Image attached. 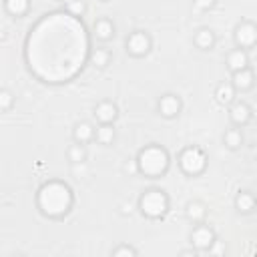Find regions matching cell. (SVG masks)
Here are the masks:
<instances>
[{
	"label": "cell",
	"mask_w": 257,
	"mask_h": 257,
	"mask_svg": "<svg viewBox=\"0 0 257 257\" xmlns=\"http://www.w3.org/2000/svg\"><path fill=\"white\" fill-rule=\"evenodd\" d=\"M92 34L96 36V40L100 42H108L114 38V24L108 18H98L92 26Z\"/></svg>",
	"instance_id": "4fadbf2b"
},
{
	"label": "cell",
	"mask_w": 257,
	"mask_h": 257,
	"mask_svg": "<svg viewBox=\"0 0 257 257\" xmlns=\"http://www.w3.org/2000/svg\"><path fill=\"white\" fill-rule=\"evenodd\" d=\"M193 4H195V8H197V10L207 12V10H211V8L217 4V0H193Z\"/></svg>",
	"instance_id": "f1b7e54d"
},
{
	"label": "cell",
	"mask_w": 257,
	"mask_h": 257,
	"mask_svg": "<svg viewBox=\"0 0 257 257\" xmlns=\"http://www.w3.org/2000/svg\"><path fill=\"white\" fill-rule=\"evenodd\" d=\"M193 42L201 50H211L215 46V32L211 28H199L193 36Z\"/></svg>",
	"instance_id": "2e32d148"
},
{
	"label": "cell",
	"mask_w": 257,
	"mask_h": 257,
	"mask_svg": "<svg viewBox=\"0 0 257 257\" xmlns=\"http://www.w3.org/2000/svg\"><path fill=\"white\" fill-rule=\"evenodd\" d=\"M257 205V197L251 191H239L235 197V209L239 213H251Z\"/></svg>",
	"instance_id": "9a60e30c"
},
{
	"label": "cell",
	"mask_w": 257,
	"mask_h": 257,
	"mask_svg": "<svg viewBox=\"0 0 257 257\" xmlns=\"http://www.w3.org/2000/svg\"><path fill=\"white\" fill-rule=\"evenodd\" d=\"M60 2H62V4H64V6H66V4H70V2H72V0H60Z\"/></svg>",
	"instance_id": "d6a6232c"
},
{
	"label": "cell",
	"mask_w": 257,
	"mask_h": 257,
	"mask_svg": "<svg viewBox=\"0 0 257 257\" xmlns=\"http://www.w3.org/2000/svg\"><path fill=\"white\" fill-rule=\"evenodd\" d=\"M139 251L135 249V247H131V245H118V247H114L112 251H110V255L112 257H135Z\"/></svg>",
	"instance_id": "484cf974"
},
{
	"label": "cell",
	"mask_w": 257,
	"mask_h": 257,
	"mask_svg": "<svg viewBox=\"0 0 257 257\" xmlns=\"http://www.w3.org/2000/svg\"><path fill=\"white\" fill-rule=\"evenodd\" d=\"M223 143H225L227 149L235 151V149H239L243 145V133L239 128H227L225 135H223Z\"/></svg>",
	"instance_id": "7402d4cb"
},
{
	"label": "cell",
	"mask_w": 257,
	"mask_h": 257,
	"mask_svg": "<svg viewBox=\"0 0 257 257\" xmlns=\"http://www.w3.org/2000/svg\"><path fill=\"white\" fill-rule=\"evenodd\" d=\"M88 58H90V64H92V66L104 68V66L110 62V52H108L106 48H92L90 54H88Z\"/></svg>",
	"instance_id": "44dd1931"
},
{
	"label": "cell",
	"mask_w": 257,
	"mask_h": 257,
	"mask_svg": "<svg viewBox=\"0 0 257 257\" xmlns=\"http://www.w3.org/2000/svg\"><path fill=\"white\" fill-rule=\"evenodd\" d=\"M217 239L213 227L205 225V223H197V227L191 231V245L197 251H209V247L213 245V241Z\"/></svg>",
	"instance_id": "8992f818"
},
{
	"label": "cell",
	"mask_w": 257,
	"mask_h": 257,
	"mask_svg": "<svg viewBox=\"0 0 257 257\" xmlns=\"http://www.w3.org/2000/svg\"><path fill=\"white\" fill-rule=\"evenodd\" d=\"M157 110L165 118H177L181 114V110H183V100H181V96H177L173 92H167V94H163L159 98Z\"/></svg>",
	"instance_id": "ba28073f"
},
{
	"label": "cell",
	"mask_w": 257,
	"mask_h": 257,
	"mask_svg": "<svg viewBox=\"0 0 257 257\" xmlns=\"http://www.w3.org/2000/svg\"><path fill=\"white\" fill-rule=\"evenodd\" d=\"M122 213H131V205H122Z\"/></svg>",
	"instance_id": "1f68e13d"
},
{
	"label": "cell",
	"mask_w": 257,
	"mask_h": 257,
	"mask_svg": "<svg viewBox=\"0 0 257 257\" xmlns=\"http://www.w3.org/2000/svg\"><path fill=\"white\" fill-rule=\"evenodd\" d=\"M247 66H249V54H247V50L235 48V50H231V52L227 54V68H229L231 72L243 70V68H247Z\"/></svg>",
	"instance_id": "7c38bea8"
},
{
	"label": "cell",
	"mask_w": 257,
	"mask_h": 257,
	"mask_svg": "<svg viewBox=\"0 0 257 257\" xmlns=\"http://www.w3.org/2000/svg\"><path fill=\"white\" fill-rule=\"evenodd\" d=\"M235 94H237V88L231 82H221L215 88V98L221 104H233L235 102Z\"/></svg>",
	"instance_id": "e0dca14e"
},
{
	"label": "cell",
	"mask_w": 257,
	"mask_h": 257,
	"mask_svg": "<svg viewBox=\"0 0 257 257\" xmlns=\"http://www.w3.org/2000/svg\"><path fill=\"white\" fill-rule=\"evenodd\" d=\"M137 161H139V171L145 177H151V179H157V177L165 175L169 165H171L169 153L161 145H147L145 149L139 151Z\"/></svg>",
	"instance_id": "7a4b0ae2"
},
{
	"label": "cell",
	"mask_w": 257,
	"mask_h": 257,
	"mask_svg": "<svg viewBox=\"0 0 257 257\" xmlns=\"http://www.w3.org/2000/svg\"><path fill=\"white\" fill-rule=\"evenodd\" d=\"M94 126L90 124V122H86V120H82V122H78L76 126H74V131H72V137H74V141L76 143H82V145H86L88 141H92L94 139Z\"/></svg>",
	"instance_id": "ac0fdd59"
},
{
	"label": "cell",
	"mask_w": 257,
	"mask_h": 257,
	"mask_svg": "<svg viewBox=\"0 0 257 257\" xmlns=\"http://www.w3.org/2000/svg\"><path fill=\"white\" fill-rule=\"evenodd\" d=\"M66 12L70 16H82L86 12V2L84 0H72L70 4H66Z\"/></svg>",
	"instance_id": "d4e9b609"
},
{
	"label": "cell",
	"mask_w": 257,
	"mask_h": 257,
	"mask_svg": "<svg viewBox=\"0 0 257 257\" xmlns=\"http://www.w3.org/2000/svg\"><path fill=\"white\" fill-rule=\"evenodd\" d=\"M151 46H153V40L145 30H135V32H131L126 36V52L131 56H135V58L147 56Z\"/></svg>",
	"instance_id": "5b68a950"
},
{
	"label": "cell",
	"mask_w": 257,
	"mask_h": 257,
	"mask_svg": "<svg viewBox=\"0 0 257 257\" xmlns=\"http://www.w3.org/2000/svg\"><path fill=\"white\" fill-rule=\"evenodd\" d=\"M139 209L149 219H161L169 211V197L161 189H147L139 197Z\"/></svg>",
	"instance_id": "3957f363"
},
{
	"label": "cell",
	"mask_w": 257,
	"mask_h": 257,
	"mask_svg": "<svg viewBox=\"0 0 257 257\" xmlns=\"http://www.w3.org/2000/svg\"><path fill=\"white\" fill-rule=\"evenodd\" d=\"M185 215H187V219L193 221V223H203L205 217H207V207H205V203H201V201H191V203L187 205V209H185Z\"/></svg>",
	"instance_id": "d6986e66"
},
{
	"label": "cell",
	"mask_w": 257,
	"mask_h": 257,
	"mask_svg": "<svg viewBox=\"0 0 257 257\" xmlns=\"http://www.w3.org/2000/svg\"><path fill=\"white\" fill-rule=\"evenodd\" d=\"M30 8V0H4V10L10 14V16H24Z\"/></svg>",
	"instance_id": "ffe728a7"
},
{
	"label": "cell",
	"mask_w": 257,
	"mask_h": 257,
	"mask_svg": "<svg viewBox=\"0 0 257 257\" xmlns=\"http://www.w3.org/2000/svg\"><path fill=\"white\" fill-rule=\"evenodd\" d=\"M231 84L239 90V92H245L249 88H253L255 84V72L247 66L243 70H237V72H231Z\"/></svg>",
	"instance_id": "30bf717a"
},
{
	"label": "cell",
	"mask_w": 257,
	"mask_h": 257,
	"mask_svg": "<svg viewBox=\"0 0 257 257\" xmlns=\"http://www.w3.org/2000/svg\"><path fill=\"white\" fill-rule=\"evenodd\" d=\"M179 167L185 175L197 177V175L205 173V169H207V155L199 147H187L179 155Z\"/></svg>",
	"instance_id": "277c9868"
},
{
	"label": "cell",
	"mask_w": 257,
	"mask_h": 257,
	"mask_svg": "<svg viewBox=\"0 0 257 257\" xmlns=\"http://www.w3.org/2000/svg\"><path fill=\"white\" fill-rule=\"evenodd\" d=\"M221 253H225V243H221L219 239H215L213 245L209 247V255H221Z\"/></svg>",
	"instance_id": "f546056e"
},
{
	"label": "cell",
	"mask_w": 257,
	"mask_h": 257,
	"mask_svg": "<svg viewBox=\"0 0 257 257\" xmlns=\"http://www.w3.org/2000/svg\"><path fill=\"white\" fill-rule=\"evenodd\" d=\"M14 104V94L8 90V88H2L0 90V110L2 112H8Z\"/></svg>",
	"instance_id": "cb8c5ba5"
},
{
	"label": "cell",
	"mask_w": 257,
	"mask_h": 257,
	"mask_svg": "<svg viewBox=\"0 0 257 257\" xmlns=\"http://www.w3.org/2000/svg\"><path fill=\"white\" fill-rule=\"evenodd\" d=\"M116 116H118V108L110 100H102L94 106V118L98 122H114Z\"/></svg>",
	"instance_id": "8fae6325"
},
{
	"label": "cell",
	"mask_w": 257,
	"mask_h": 257,
	"mask_svg": "<svg viewBox=\"0 0 257 257\" xmlns=\"http://www.w3.org/2000/svg\"><path fill=\"white\" fill-rule=\"evenodd\" d=\"M74 203L72 191L66 183L62 181H48L38 189L36 195V205L42 215L50 219H60L64 217Z\"/></svg>",
	"instance_id": "6da1fadb"
},
{
	"label": "cell",
	"mask_w": 257,
	"mask_h": 257,
	"mask_svg": "<svg viewBox=\"0 0 257 257\" xmlns=\"http://www.w3.org/2000/svg\"><path fill=\"white\" fill-rule=\"evenodd\" d=\"M116 139V131L112 122H100L94 131V141L100 145H112Z\"/></svg>",
	"instance_id": "5bb4252c"
},
{
	"label": "cell",
	"mask_w": 257,
	"mask_h": 257,
	"mask_svg": "<svg viewBox=\"0 0 257 257\" xmlns=\"http://www.w3.org/2000/svg\"><path fill=\"white\" fill-rule=\"evenodd\" d=\"M66 157H68V161L74 165V163H84L86 157H88V153H86V147H84L82 143H76V141H74V145L68 147Z\"/></svg>",
	"instance_id": "603a6c76"
},
{
	"label": "cell",
	"mask_w": 257,
	"mask_h": 257,
	"mask_svg": "<svg viewBox=\"0 0 257 257\" xmlns=\"http://www.w3.org/2000/svg\"><path fill=\"white\" fill-rule=\"evenodd\" d=\"M233 36H235L237 48H243V50L253 48L257 44V26L253 22H241V24H237Z\"/></svg>",
	"instance_id": "52a82bcc"
},
{
	"label": "cell",
	"mask_w": 257,
	"mask_h": 257,
	"mask_svg": "<svg viewBox=\"0 0 257 257\" xmlns=\"http://www.w3.org/2000/svg\"><path fill=\"white\" fill-rule=\"evenodd\" d=\"M229 118H231V122H233L235 126H245V124L253 118V110H251V106H249L247 102L235 100V102L231 104V108H229Z\"/></svg>",
	"instance_id": "9c48e42d"
},
{
	"label": "cell",
	"mask_w": 257,
	"mask_h": 257,
	"mask_svg": "<svg viewBox=\"0 0 257 257\" xmlns=\"http://www.w3.org/2000/svg\"><path fill=\"white\" fill-rule=\"evenodd\" d=\"M72 175H74L76 179H80V177L88 175V169H86V161H84V163H74V165H72Z\"/></svg>",
	"instance_id": "83f0119b"
},
{
	"label": "cell",
	"mask_w": 257,
	"mask_h": 257,
	"mask_svg": "<svg viewBox=\"0 0 257 257\" xmlns=\"http://www.w3.org/2000/svg\"><path fill=\"white\" fill-rule=\"evenodd\" d=\"M122 171H124L128 177H135V175H139V173H141V171H139V161H137V159H128V161L124 163Z\"/></svg>",
	"instance_id": "4316f807"
},
{
	"label": "cell",
	"mask_w": 257,
	"mask_h": 257,
	"mask_svg": "<svg viewBox=\"0 0 257 257\" xmlns=\"http://www.w3.org/2000/svg\"><path fill=\"white\" fill-rule=\"evenodd\" d=\"M181 255H183V257H191V255L195 257V255H197V249H185V251H181Z\"/></svg>",
	"instance_id": "4dcf8cb0"
}]
</instances>
